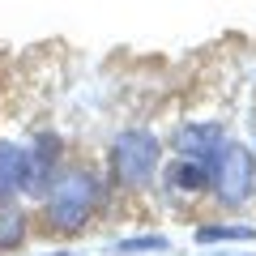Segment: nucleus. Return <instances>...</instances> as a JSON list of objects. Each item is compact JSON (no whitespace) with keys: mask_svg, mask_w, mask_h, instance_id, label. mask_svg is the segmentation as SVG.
<instances>
[{"mask_svg":"<svg viewBox=\"0 0 256 256\" xmlns=\"http://www.w3.org/2000/svg\"><path fill=\"white\" fill-rule=\"evenodd\" d=\"M102 196V184L94 180L90 171H73V175H60V180L47 188V222L56 230H77L86 226V218L94 214Z\"/></svg>","mask_w":256,"mask_h":256,"instance_id":"nucleus-1","label":"nucleus"},{"mask_svg":"<svg viewBox=\"0 0 256 256\" xmlns=\"http://www.w3.org/2000/svg\"><path fill=\"white\" fill-rule=\"evenodd\" d=\"M201 166H205L210 184L218 188V196L226 205H239L248 192H252V154H248L244 146H226V141H218Z\"/></svg>","mask_w":256,"mask_h":256,"instance_id":"nucleus-2","label":"nucleus"},{"mask_svg":"<svg viewBox=\"0 0 256 256\" xmlns=\"http://www.w3.org/2000/svg\"><path fill=\"white\" fill-rule=\"evenodd\" d=\"M158 141L150 137L146 128H128L124 137L116 141V150H111V171H116V180L124 184V188H141V184L154 175L158 166Z\"/></svg>","mask_w":256,"mask_h":256,"instance_id":"nucleus-3","label":"nucleus"},{"mask_svg":"<svg viewBox=\"0 0 256 256\" xmlns=\"http://www.w3.org/2000/svg\"><path fill=\"white\" fill-rule=\"evenodd\" d=\"M56 166H60V141L56 137H38L30 154H22V192L43 196L56 184Z\"/></svg>","mask_w":256,"mask_h":256,"instance_id":"nucleus-4","label":"nucleus"},{"mask_svg":"<svg viewBox=\"0 0 256 256\" xmlns=\"http://www.w3.org/2000/svg\"><path fill=\"white\" fill-rule=\"evenodd\" d=\"M222 141V132L218 128H205V124H192V128H184L180 132V154L184 158H196V162H205L210 158V150Z\"/></svg>","mask_w":256,"mask_h":256,"instance_id":"nucleus-5","label":"nucleus"},{"mask_svg":"<svg viewBox=\"0 0 256 256\" xmlns=\"http://www.w3.org/2000/svg\"><path fill=\"white\" fill-rule=\"evenodd\" d=\"M22 188V150L0 146V201H9Z\"/></svg>","mask_w":256,"mask_h":256,"instance_id":"nucleus-6","label":"nucleus"},{"mask_svg":"<svg viewBox=\"0 0 256 256\" xmlns=\"http://www.w3.org/2000/svg\"><path fill=\"white\" fill-rule=\"evenodd\" d=\"M171 180L184 184L188 192H196V188H205V184H210V175H205V166L196 162V158H184V162L171 166Z\"/></svg>","mask_w":256,"mask_h":256,"instance_id":"nucleus-7","label":"nucleus"},{"mask_svg":"<svg viewBox=\"0 0 256 256\" xmlns=\"http://www.w3.org/2000/svg\"><path fill=\"white\" fill-rule=\"evenodd\" d=\"M218 239H256L252 226H196V244H218Z\"/></svg>","mask_w":256,"mask_h":256,"instance_id":"nucleus-8","label":"nucleus"},{"mask_svg":"<svg viewBox=\"0 0 256 256\" xmlns=\"http://www.w3.org/2000/svg\"><path fill=\"white\" fill-rule=\"evenodd\" d=\"M22 235H26V222H22L18 214H4V218H0V248H13Z\"/></svg>","mask_w":256,"mask_h":256,"instance_id":"nucleus-9","label":"nucleus"},{"mask_svg":"<svg viewBox=\"0 0 256 256\" xmlns=\"http://www.w3.org/2000/svg\"><path fill=\"white\" fill-rule=\"evenodd\" d=\"M162 248H166L162 235H141V239H124L120 252H162Z\"/></svg>","mask_w":256,"mask_h":256,"instance_id":"nucleus-10","label":"nucleus"},{"mask_svg":"<svg viewBox=\"0 0 256 256\" xmlns=\"http://www.w3.org/2000/svg\"><path fill=\"white\" fill-rule=\"evenodd\" d=\"M56 256H68V252H56Z\"/></svg>","mask_w":256,"mask_h":256,"instance_id":"nucleus-11","label":"nucleus"}]
</instances>
